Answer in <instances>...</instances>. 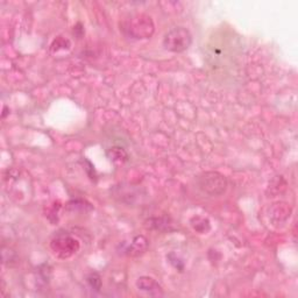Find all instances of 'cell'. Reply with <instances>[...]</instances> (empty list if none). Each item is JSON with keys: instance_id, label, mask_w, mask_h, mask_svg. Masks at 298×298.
<instances>
[{"instance_id": "cell-1", "label": "cell", "mask_w": 298, "mask_h": 298, "mask_svg": "<svg viewBox=\"0 0 298 298\" xmlns=\"http://www.w3.org/2000/svg\"><path fill=\"white\" fill-rule=\"evenodd\" d=\"M123 32L135 40L152 37L155 31L153 19L146 14H135L126 19L122 25Z\"/></svg>"}, {"instance_id": "cell-2", "label": "cell", "mask_w": 298, "mask_h": 298, "mask_svg": "<svg viewBox=\"0 0 298 298\" xmlns=\"http://www.w3.org/2000/svg\"><path fill=\"white\" fill-rule=\"evenodd\" d=\"M196 185L205 195L220 196L226 191L227 180L218 171H205L196 177Z\"/></svg>"}, {"instance_id": "cell-3", "label": "cell", "mask_w": 298, "mask_h": 298, "mask_svg": "<svg viewBox=\"0 0 298 298\" xmlns=\"http://www.w3.org/2000/svg\"><path fill=\"white\" fill-rule=\"evenodd\" d=\"M192 43V35L188 28L175 27L166 33L163 37V47L171 53H183Z\"/></svg>"}, {"instance_id": "cell-4", "label": "cell", "mask_w": 298, "mask_h": 298, "mask_svg": "<svg viewBox=\"0 0 298 298\" xmlns=\"http://www.w3.org/2000/svg\"><path fill=\"white\" fill-rule=\"evenodd\" d=\"M81 247L80 241L75 236L61 233L54 236L50 241V249L54 255L61 260H67L78 252Z\"/></svg>"}, {"instance_id": "cell-5", "label": "cell", "mask_w": 298, "mask_h": 298, "mask_svg": "<svg viewBox=\"0 0 298 298\" xmlns=\"http://www.w3.org/2000/svg\"><path fill=\"white\" fill-rule=\"evenodd\" d=\"M111 193L114 200L129 206H134L139 204V203L141 204L146 200V197L148 196L145 189L132 184L114 185L111 189Z\"/></svg>"}, {"instance_id": "cell-6", "label": "cell", "mask_w": 298, "mask_h": 298, "mask_svg": "<svg viewBox=\"0 0 298 298\" xmlns=\"http://www.w3.org/2000/svg\"><path fill=\"white\" fill-rule=\"evenodd\" d=\"M136 288L140 291L146 292L149 296H162L163 295V289L156 280L149 276H141L136 280L135 283Z\"/></svg>"}, {"instance_id": "cell-7", "label": "cell", "mask_w": 298, "mask_h": 298, "mask_svg": "<svg viewBox=\"0 0 298 298\" xmlns=\"http://www.w3.org/2000/svg\"><path fill=\"white\" fill-rule=\"evenodd\" d=\"M148 248V240L144 235H136L133 237L131 244L124 249V253L128 256H139L144 254Z\"/></svg>"}, {"instance_id": "cell-8", "label": "cell", "mask_w": 298, "mask_h": 298, "mask_svg": "<svg viewBox=\"0 0 298 298\" xmlns=\"http://www.w3.org/2000/svg\"><path fill=\"white\" fill-rule=\"evenodd\" d=\"M107 157H109L112 162L124 163L128 160V154L125 150L124 147L120 146H112L111 148L106 149Z\"/></svg>"}, {"instance_id": "cell-9", "label": "cell", "mask_w": 298, "mask_h": 298, "mask_svg": "<svg viewBox=\"0 0 298 298\" xmlns=\"http://www.w3.org/2000/svg\"><path fill=\"white\" fill-rule=\"evenodd\" d=\"M190 224H191L193 230L198 233H201V234H205V233H207L211 230L209 219L201 217V215H195V217L191 218Z\"/></svg>"}, {"instance_id": "cell-10", "label": "cell", "mask_w": 298, "mask_h": 298, "mask_svg": "<svg viewBox=\"0 0 298 298\" xmlns=\"http://www.w3.org/2000/svg\"><path fill=\"white\" fill-rule=\"evenodd\" d=\"M148 227L153 228V230H156V231H171V224H170V220L167 219V218H150L148 222Z\"/></svg>"}, {"instance_id": "cell-11", "label": "cell", "mask_w": 298, "mask_h": 298, "mask_svg": "<svg viewBox=\"0 0 298 298\" xmlns=\"http://www.w3.org/2000/svg\"><path fill=\"white\" fill-rule=\"evenodd\" d=\"M86 283H88L89 287L96 292L101 291L102 286H103L102 277L98 273H90L88 276H86Z\"/></svg>"}, {"instance_id": "cell-12", "label": "cell", "mask_w": 298, "mask_h": 298, "mask_svg": "<svg viewBox=\"0 0 298 298\" xmlns=\"http://www.w3.org/2000/svg\"><path fill=\"white\" fill-rule=\"evenodd\" d=\"M168 260H169V262L171 263L172 266H174L177 270H180V271H183L184 269V262L181 260V259L178 256H176L174 253H171L169 254V255L167 256Z\"/></svg>"}, {"instance_id": "cell-13", "label": "cell", "mask_w": 298, "mask_h": 298, "mask_svg": "<svg viewBox=\"0 0 298 298\" xmlns=\"http://www.w3.org/2000/svg\"><path fill=\"white\" fill-rule=\"evenodd\" d=\"M3 256H4V262H6L7 261V259H6V250H4V249H3ZM10 259H11V261H10V266H11V262H15L16 256L15 255H13V256L10 255Z\"/></svg>"}, {"instance_id": "cell-14", "label": "cell", "mask_w": 298, "mask_h": 298, "mask_svg": "<svg viewBox=\"0 0 298 298\" xmlns=\"http://www.w3.org/2000/svg\"><path fill=\"white\" fill-rule=\"evenodd\" d=\"M7 113H8V112H7V107L5 106V109H4V113H3V118H5Z\"/></svg>"}]
</instances>
